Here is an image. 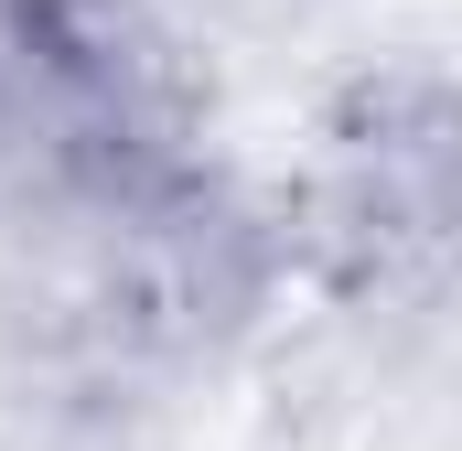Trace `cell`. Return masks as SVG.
I'll use <instances>...</instances> for the list:
<instances>
[{
  "mask_svg": "<svg viewBox=\"0 0 462 451\" xmlns=\"http://www.w3.org/2000/svg\"><path fill=\"white\" fill-rule=\"evenodd\" d=\"M0 194L162 247L216 226L194 87L140 0H0Z\"/></svg>",
  "mask_w": 462,
  "mask_h": 451,
  "instance_id": "6da1fadb",
  "label": "cell"
},
{
  "mask_svg": "<svg viewBox=\"0 0 462 451\" xmlns=\"http://www.w3.org/2000/svg\"><path fill=\"white\" fill-rule=\"evenodd\" d=\"M312 258L345 301H441L462 290V87L365 76L323 118L312 161Z\"/></svg>",
  "mask_w": 462,
  "mask_h": 451,
  "instance_id": "7a4b0ae2",
  "label": "cell"
}]
</instances>
